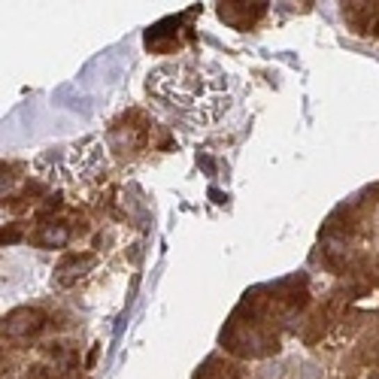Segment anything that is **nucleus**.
<instances>
[{"label": "nucleus", "instance_id": "obj_1", "mask_svg": "<svg viewBox=\"0 0 379 379\" xmlns=\"http://www.w3.org/2000/svg\"><path fill=\"white\" fill-rule=\"evenodd\" d=\"M149 97L179 122L204 128L227 109V73L209 61H170L149 70Z\"/></svg>", "mask_w": 379, "mask_h": 379}, {"label": "nucleus", "instance_id": "obj_4", "mask_svg": "<svg viewBox=\"0 0 379 379\" xmlns=\"http://www.w3.org/2000/svg\"><path fill=\"white\" fill-rule=\"evenodd\" d=\"M218 15H222V22H227L231 28L246 31L264 15V3H222Z\"/></svg>", "mask_w": 379, "mask_h": 379}, {"label": "nucleus", "instance_id": "obj_5", "mask_svg": "<svg viewBox=\"0 0 379 379\" xmlns=\"http://www.w3.org/2000/svg\"><path fill=\"white\" fill-rule=\"evenodd\" d=\"M95 264V255H86V252H70V255H64L61 258V264H58V271H55V282L58 285H73L79 276H86L82 271L86 267Z\"/></svg>", "mask_w": 379, "mask_h": 379}, {"label": "nucleus", "instance_id": "obj_6", "mask_svg": "<svg viewBox=\"0 0 379 379\" xmlns=\"http://www.w3.org/2000/svg\"><path fill=\"white\" fill-rule=\"evenodd\" d=\"M70 237H73V231L67 222H46V225H40V231L31 240L40 249H61L64 243H70Z\"/></svg>", "mask_w": 379, "mask_h": 379}, {"label": "nucleus", "instance_id": "obj_3", "mask_svg": "<svg viewBox=\"0 0 379 379\" xmlns=\"http://www.w3.org/2000/svg\"><path fill=\"white\" fill-rule=\"evenodd\" d=\"M49 325V318L43 309H13L10 316L3 318V337H13V340H28V337H37L43 328Z\"/></svg>", "mask_w": 379, "mask_h": 379}, {"label": "nucleus", "instance_id": "obj_2", "mask_svg": "<svg viewBox=\"0 0 379 379\" xmlns=\"http://www.w3.org/2000/svg\"><path fill=\"white\" fill-rule=\"evenodd\" d=\"M100 164H104V152H100V143L91 137L82 143L43 152L37 158V173L49 182H86L95 179Z\"/></svg>", "mask_w": 379, "mask_h": 379}]
</instances>
